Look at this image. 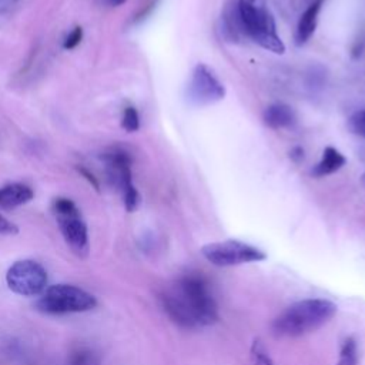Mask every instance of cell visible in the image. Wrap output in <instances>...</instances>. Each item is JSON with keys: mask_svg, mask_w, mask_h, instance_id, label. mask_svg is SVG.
Segmentation results:
<instances>
[{"mask_svg": "<svg viewBox=\"0 0 365 365\" xmlns=\"http://www.w3.org/2000/svg\"><path fill=\"white\" fill-rule=\"evenodd\" d=\"M362 182H364V185H365V174L362 175Z\"/></svg>", "mask_w": 365, "mask_h": 365, "instance_id": "cell-27", "label": "cell"}, {"mask_svg": "<svg viewBox=\"0 0 365 365\" xmlns=\"http://www.w3.org/2000/svg\"><path fill=\"white\" fill-rule=\"evenodd\" d=\"M125 1H127V0H107V4L117 7V6H121V4H124Z\"/></svg>", "mask_w": 365, "mask_h": 365, "instance_id": "cell-25", "label": "cell"}, {"mask_svg": "<svg viewBox=\"0 0 365 365\" xmlns=\"http://www.w3.org/2000/svg\"><path fill=\"white\" fill-rule=\"evenodd\" d=\"M78 170H80V171H81V173L86 175V178H87V180H88V181H90V182L94 185V187H96V188H98V182L96 181V178L93 177V174H90V173H88L87 170H84V168H78Z\"/></svg>", "mask_w": 365, "mask_h": 365, "instance_id": "cell-24", "label": "cell"}, {"mask_svg": "<svg viewBox=\"0 0 365 365\" xmlns=\"http://www.w3.org/2000/svg\"><path fill=\"white\" fill-rule=\"evenodd\" d=\"M56 220L60 232L66 244L78 257H86L88 254V232L87 225L80 217L78 208H73L64 212H56Z\"/></svg>", "mask_w": 365, "mask_h": 365, "instance_id": "cell-8", "label": "cell"}, {"mask_svg": "<svg viewBox=\"0 0 365 365\" xmlns=\"http://www.w3.org/2000/svg\"><path fill=\"white\" fill-rule=\"evenodd\" d=\"M338 307L325 298H305L287 307L271 324L277 338H298L328 324Z\"/></svg>", "mask_w": 365, "mask_h": 365, "instance_id": "cell-2", "label": "cell"}, {"mask_svg": "<svg viewBox=\"0 0 365 365\" xmlns=\"http://www.w3.org/2000/svg\"><path fill=\"white\" fill-rule=\"evenodd\" d=\"M97 299L86 289L70 284H54L44 289L37 308L46 314L86 312L96 308Z\"/></svg>", "mask_w": 365, "mask_h": 365, "instance_id": "cell-4", "label": "cell"}, {"mask_svg": "<svg viewBox=\"0 0 365 365\" xmlns=\"http://www.w3.org/2000/svg\"><path fill=\"white\" fill-rule=\"evenodd\" d=\"M19 232V227L16 224H13L11 221H9L7 218H4L0 214V234L4 235H14Z\"/></svg>", "mask_w": 365, "mask_h": 365, "instance_id": "cell-22", "label": "cell"}, {"mask_svg": "<svg viewBox=\"0 0 365 365\" xmlns=\"http://www.w3.org/2000/svg\"><path fill=\"white\" fill-rule=\"evenodd\" d=\"M250 365H274L267 346L259 338H254V341L251 342Z\"/></svg>", "mask_w": 365, "mask_h": 365, "instance_id": "cell-16", "label": "cell"}, {"mask_svg": "<svg viewBox=\"0 0 365 365\" xmlns=\"http://www.w3.org/2000/svg\"><path fill=\"white\" fill-rule=\"evenodd\" d=\"M358 362H359L358 344L354 336H346L341 344L336 365H358Z\"/></svg>", "mask_w": 365, "mask_h": 365, "instance_id": "cell-15", "label": "cell"}, {"mask_svg": "<svg viewBox=\"0 0 365 365\" xmlns=\"http://www.w3.org/2000/svg\"><path fill=\"white\" fill-rule=\"evenodd\" d=\"M121 125L128 133L137 131L140 128V117H138V113H137V110L134 107H127L124 110Z\"/></svg>", "mask_w": 365, "mask_h": 365, "instance_id": "cell-19", "label": "cell"}, {"mask_svg": "<svg viewBox=\"0 0 365 365\" xmlns=\"http://www.w3.org/2000/svg\"><path fill=\"white\" fill-rule=\"evenodd\" d=\"M225 87L217 78L212 68L204 63H198L187 86V98L194 106H208L222 100Z\"/></svg>", "mask_w": 365, "mask_h": 365, "instance_id": "cell-7", "label": "cell"}, {"mask_svg": "<svg viewBox=\"0 0 365 365\" xmlns=\"http://www.w3.org/2000/svg\"><path fill=\"white\" fill-rule=\"evenodd\" d=\"M34 197L33 190L21 182L7 184L0 188V208L11 210L29 202Z\"/></svg>", "mask_w": 365, "mask_h": 365, "instance_id": "cell-12", "label": "cell"}, {"mask_svg": "<svg viewBox=\"0 0 365 365\" xmlns=\"http://www.w3.org/2000/svg\"><path fill=\"white\" fill-rule=\"evenodd\" d=\"M222 30L227 38L230 40H240L242 36H245L242 21L238 13V3L230 1L227 7L222 11ZM247 37V36H245Z\"/></svg>", "mask_w": 365, "mask_h": 365, "instance_id": "cell-14", "label": "cell"}, {"mask_svg": "<svg viewBox=\"0 0 365 365\" xmlns=\"http://www.w3.org/2000/svg\"><path fill=\"white\" fill-rule=\"evenodd\" d=\"M6 282L9 289L17 295L37 297L46 289L47 272L34 259H19L7 269Z\"/></svg>", "mask_w": 365, "mask_h": 365, "instance_id": "cell-6", "label": "cell"}, {"mask_svg": "<svg viewBox=\"0 0 365 365\" xmlns=\"http://www.w3.org/2000/svg\"><path fill=\"white\" fill-rule=\"evenodd\" d=\"M123 201H124V207L128 212H133L138 208L140 204V194L137 191V188L134 187V184H130L128 187H125L123 191Z\"/></svg>", "mask_w": 365, "mask_h": 365, "instance_id": "cell-17", "label": "cell"}, {"mask_svg": "<svg viewBox=\"0 0 365 365\" xmlns=\"http://www.w3.org/2000/svg\"><path fill=\"white\" fill-rule=\"evenodd\" d=\"M345 164H346V157L339 150L328 145L324 148L322 157L319 163L311 170V174L312 177H317V178L327 177L341 170Z\"/></svg>", "mask_w": 365, "mask_h": 365, "instance_id": "cell-13", "label": "cell"}, {"mask_svg": "<svg viewBox=\"0 0 365 365\" xmlns=\"http://www.w3.org/2000/svg\"><path fill=\"white\" fill-rule=\"evenodd\" d=\"M254 6H259V7H265V0H245Z\"/></svg>", "mask_w": 365, "mask_h": 365, "instance_id": "cell-26", "label": "cell"}, {"mask_svg": "<svg viewBox=\"0 0 365 365\" xmlns=\"http://www.w3.org/2000/svg\"><path fill=\"white\" fill-rule=\"evenodd\" d=\"M322 4H324V0H314L301 14L297 24V31H295V43L298 46L305 44L314 34Z\"/></svg>", "mask_w": 365, "mask_h": 365, "instance_id": "cell-10", "label": "cell"}, {"mask_svg": "<svg viewBox=\"0 0 365 365\" xmlns=\"http://www.w3.org/2000/svg\"><path fill=\"white\" fill-rule=\"evenodd\" d=\"M237 3L245 36L268 51L284 54L285 44L277 34L272 14L265 7L254 6L245 0H237Z\"/></svg>", "mask_w": 365, "mask_h": 365, "instance_id": "cell-3", "label": "cell"}, {"mask_svg": "<svg viewBox=\"0 0 365 365\" xmlns=\"http://www.w3.org/2000/svg\"><path fill=\"white\" fill-rule=\"evenodd\" d=\"M201 254L210 264L221 268L267 259V254L262 250L238 240L205 244L201 248Z\"/></svg>", "mask_w": 365, "mask_h": 365, "instance_id": "cell-5", "label": "cell"}, {"mask_svg": "<svg viewBox=\"0 0 365 365\" xmlns=\"http://www.w3.org/2000/svg\"><path fill=\"white\" fill-rule=\"evenodd\" d=\"M163 309L182 328H201L218 321V308L207 281L197 274L175 279L160 297Z\"/></svg>", "mask_w": 365, "mask_h": 365, "instance_id": "cell-1", "label": "cell"}, {"mask_svg": "<svg viewBox=\"0 0 365 365\" xmlns=\"http://www.w3.org/2000/svg\"><path fill=\"white\" fill-rule=\"evenodd\" d=\"M106 163L107 178L117 190L123 191L125 187L133 184L131 180V157L123 148H111L103 154Z\"/></svg>", "mask_w": 365, "mask_h": 365, "instance_id": "cell-9", "label": "cell"}, {"mask_svg": "<svg viewBox=\"0 0 365 365\" xmlns=\"http://www.w3.org/2000/svg\"><path fill=\"white\" fill-rule=\"evenodd\" d=\"M348 128L351 133L365 138V108L354 113L348 120Z\"/></svg>", "mask_w": 365, "mask_h": 365, "instance_id": "cell-18", "label": "cell"}, {"mask_svg": "<svg viewBox=\"0 0 365 365\" xmlns=\"http://www.w3.org/2000/svg\"><path fill=\"white\" fill-rule=\"evenodd\" d=\"M70 365H96L94 355L90 351H77L73 354L70 359Z\"/></svg>", "mask_w": 365, "mask_h": 365, "instance_id": "cell-20", "label": "cell"}, {"mask_svg": "<svg viewBox=\"0 0 365 365\" xmlns=\"http://www.w3.org/2000/svg\"><path fill=\"white\" fill-rule=\"evenodd\" d=\"M262 120L269 128L279 130V128L291 127L295 123L297 115L292 107H289L288 104L272 103L268 107H265L262 113Z\"/></svg>", "mask_w": 365, "mask_h": 365, "instance_id": "cell-11", "label": "cell"}, {"mask_svg": "<svg viewBox=\"0 0 365 365\" xmlns=\"http://www.w3.org/2000/svg\"><path fill=\"white\" fill-rule=\"evenodd\" d=\"M81 38H83V29H81L80 26H77V27H74L73 31L64 38L63 47L67 48V50H71V48H74L76 46L80 44Z\"/></svg>", "mask_w": 365, "mask_h": 365, "instance_id": "cell-21", "label": "cell"}, {"mask_svg": "<svg viewBox=\"0 0 365 365\" xmlns=\"http://www.w3.org/2000/svg\"><path fill=\"white\" fill-rule=\"evenodd\" d=\"M289 158L294 161V163H299L301 160H304V148L297 145L294 147L291 151H289Z\"/></svg>", "mask_w": 365, "mask_h": 365, "instance_id": "cell-23", "label": "cell"}]
</instances>
